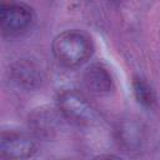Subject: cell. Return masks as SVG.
<instances>
[{"label":"cell","mask_w":160,"mask_h":160,"mask_svg":"<svg viewBox=\"0 0 160 160\" xmlns=\"http://www.w3.org/2000/svg\"><path fill=\"white\" fill-rule=\"evenodd\" d=\"M58 108L68 120L78 125H94L99 121L96 109L76 90H65L58 96Z\"/></svg>","instance_id":"obj_2"},{"label":"cell","mask_w":160,"mask_h":160,"mask_svg":"<svg viewBox=\"0 0 160 160\" xmlns=\"http://www.w3.org/2000/svg\"><path fill=\"white\" fill-rule=\"evenodd\" d=\"M34 15L29 6L15 2L2 1L0 6V26L5 34L18 35L28 30L32 22Z\"/></svg>","instance_id":"obj_3"},{"label":"cell","mask_w":160,"mask_h":160,"mask_svg":"<svg viewBox=\"0 0 160 160\" xmlns=\"http://www.w3.org/2000/svg\"><path fill=\"white\" fill-rule=\"evenodd\" d=\"M84 86L95 95H104L111 91L112 79L110 72L99 64L89 66L82 75Z\"/></svg>","instance_id":"obj_6"},{"label":"cell","mask_w":160,"mask_h":160,"mask_svg":"<svg viewBox=\"0 0 160 160\" xmlns=\"http://www.w3.org/2000/svg\"><path fill=\"white\" fill-rule=\"evenodd\" d=\"M55 58L65 66H78L91 55V41L81 31L66 30L52 41Z\"/></svg>","instance_id":"obj_1"},{"label":"cell","mask_w":160,"mask_h":160,"mask_svg":"<svg viewBox=\"0 0 160 160\" xmlns=\"http://www.w3.org/2000/svg\"><path fill=\"white\" fill-rule=\"evenodd\" d=\"M115 135L119 145L128 151L139 149L144 141L145 130L140 121L134 119H122L115 128Z\"/></svg>","instance_id":"obj_5"},{"label":"cell","mask_w":160,"mask_h":160,"mask_svg":"<svg viewBox=\"0 0 160 160\" xmlns=\"http://www.w3.org/2000/svg\"><path fill=\"white\" fill-rule=\"evenodd\" d=\"M14 78L19 85L25 88H34L39 82V72L35 66L29 62H21L14 69Z\"/></svg>","instance_id":"obj_7"},{"label":"cell","mask_w":160,"mask_h":160,"mask_svg":"<svg viewBox=\"0 0 160 160\" xmlns=\"http://www.w3.org/2000/svg\"><path fill=\"white\" fill-rule=\"evenodd\" d=\"M132 86H134V92L138 101L145 106H151L154 102V94L151 88L142 79H135Z\"/></svg>","instance_id":"obj_8"},{"label":"cell","mask_w":160,"mask_h":160,"mask_svg":"<svg viewBox=\"0 0 160 160\" xmlns=\"http://www.w3.org/2000/svg\"><path fill=\"white\" fill-rule=\"evenodd\" d=\"M36 151L35 141L22 132L8 131L1 134L0 155L6 159H28Z\"/></svg>","instance_id":"obj_4"}]
</instances>
